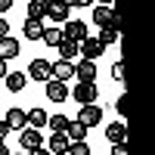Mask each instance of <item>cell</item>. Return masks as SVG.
<instances>
[{
	"mask_svg": "<svg viewBox=\"0 0 155 155\" xmlns=\"http://www.w3.org/2000/svg\"><path fill=\"white\" fill-rule=\"evenodd\" d=\"M93 22L99 25V28L121 31V16H118V9H115V6H109V3H99V6H93Z\"/></svg>",
	"mask_w": 155,
	"mask_h": 155,
	"instance_id": "6da1fadb",
	"label": "cell"
},
{
	"mask_svg": "<svg viewBox=\"0 0 155 155\" xmlns=\"http://www.w3.org/2000/svg\"><path fill=\"white\" fill-rule=\"evenodd\" d=\"M68 96H71L74 102H81V106H93L96 96H99V90H96V84H74V87L68 90Z\"/></svg>",
	"mask_w": 155,
	"mask_h": 155,
	"instance_id": "7a4b0ae2",
	"label": "cell"
},
{
	"mask_svg": "<svg viewBox=\"0 0 155 155\" xmlns=\"http://www.w3.org/2000/svg\"><path fill=\"white\" fill-rule=\"evenodd\" d=\"M62 37H65V41H71V44H84L87 37H90V34H87V22H81V19H68Z\"/></svg>",
	"mask_w": 155,
	"mask_h": 155,
	"instance_id": "3957f363",
	"label": "cell"
},
{
	"mask_svg": "<svg viewBox=\"0 0 155 155\" xmlns=\"http://www.w3.org/2000/svg\"><path fill=\"white\" fill-rule=\"evenodd\" d=\"M78 124H84L87 127V130H90V127H96L99 121H102V109L96 106V102H93V106H81V112H78V118H74Z\"/></svg>",
	"mask_w": 155,
	"mask_h": 155,
	"instance_id": "277c9868",
	"label": "cell"
},
{
	"mask_svg": "<svg viewBox=\"0 0 155 155\" xmlns=\"http://www.w3.org/2000/svg\"><path fill=\"white\" fill-rule=\"evenodd\" d=\"M19 146H22L25 152L41 149V146H44V134L34 130V127H25V130H19Z\"/></svg>",
	"mask_w": 155,
	"mask_h": 155,
	"instance_id": "5b68a950",
	"label": "cell"
},
{
	"mask_svg": "<svg viewBox=\"0 0 155 155\" xmlns=\"http://www.w3.org/2000/svg\"><path fill=\"white\" fill-rule=\"evenodd\" d=\"M102 50H106V47H102L96 37H87L84 44H78V56H81V59H87V62H96V59L102 56Z\"/></svg>",
	"mask_w": 155,
	"mask_h": 155,
	"instance_id": "8992f818",
	"label": "cell"
},
{
	"mask_svg": "<svg viewBox=\"0 0 155 155\" xmlns=\"http://www.w3.org/2000/svg\"><path fill=\"white\" fill-rule=\"evenodd\" d=\"M74 78H78V84H96V62H74Z\"/></svg>",
	"mask_w": 155,
	"mask_h": 155,
	"instance_id": "52a82bcc",
	"label": "cell"
},
{
	"mask_svg": "<svg viewBox=\"0 0 155 155\" xmlns=\"http://www.w3.org/2000/svg\"><path fill=\"white\" fill-rule=\"evenodd\" d=\"M74 78V62H53V68H50V81H62V84H68Z\"/></svg>",
	"mask_w": 155,
	"mask_h": 155,
	"instance_id": "ba28073f",
	"label": "cell"
},
{
	"mask_svg": "<svg viewBox=\"0 0 155 155\" xmlns=\"http://www.w3.org/2000/svg\"><path fill=\"white\" fill-rule=\"evenodd\" d=\"M3 124L9 127V130H25V127H28V109H9Z\"/></svg>",
	"mask_w": 155,
	"mask_h": 155,
	"instance_id": "9c48e42d",
	"label": "cell"
},
{
	"mask_svg": "<svg viewBox=\"0 0 155 155\" xmlns=\"http://www.w3.org/2000/svg\"><path fill=\"white\" fill-rule=\"evenodd\" d=\"M50 68H53V62H47V59H34L31 65H28V78H31V81L47 84V81H50Z\"/></svg>",
	"mask_w": 155,
	"mask_h": 155,
	"instance_id": "30bf717a",
	"label": "cell"
},
{
	"mask_svg": "<svg viewBox=\"0 0 155 155\" xmlns=\"http://www.w3.org/2000/svg\"><path fill=\"white\" fill-rule=\"evenodd\" d=\"M106 137H109L112 146H127V124H124V121L109 124V127H106Z\"/></svg>",
	"mask_w": 155,
	"mask_h": 155,
	"instance_id": "8fae6325",
	"label": "cell"
},
{
	"mask_svg": "<svg viewBox=\"0 0 155 155\" xmlns=\"http://www.w3.org/2000/svg\"><path fill=\"white\" fill-rule=\"evenodd\" d=\"M47 99H50V102H65V99H68V84H62V81H47Z\"/></svg>",
	"mask_w": 155,
	"mask_h": 155,
	"instance_id": "7c38bea8",
	"label": "cell"
},
{
	"mask_svg": "<svg viewBox=\"0 0 155 155\" xmlns=\"http://www.w3.org/2000/svg\"><path fill=\"white\" fill-rule=\"evenodd\" d=\"M47 16L53 22H68V0H56V3H47Z\"/></svg>",
	"mask_w": 155,
	"mask_h": 155,
	"instance_id": "4fadbf2b",
	"label": "cell"
},
{
	"mask_svg": "<svg viewBox=\"0 0 155 155\" xmlns=\"http://www.w3.org/2000/svg\"><path fill=\"white\" fill-rule=\"evenodd\" d=\"M6 90H12V93H19V90H25V84H28V74L25 71H6Z\"/></svg>",
	"mask_w": 155,
	"mask_h": 155,
	"instance_id": "5bb4252c",
	"label": "cell"
},
{
	"mask_svg": "<svg viewBox=\"0 0 155 155\" xmlns=\"http://www.w3.org/2000/svg\"><path fill=\"white\" fill-rule=\"evenodd\" d=\"M65 140H68V143H84V140H87V127L78 124V121H68V127H65Z\"/></svg>",
	"mask_w": 155,
	"mask_h": 155,
	"instance_id": "9a60e30c",
	"label": "cell"
},
{
	"mask_svg": "<svg viewBox=\"0 0 155 155\" xmlns=\"http://www.w3.org/2000/svg\"><path fill=\"white\" fill-rule=\"evenodd\" d=\"M19 56V41L16 37H3V41H0V59H16Z\"/></svg>",
	"mask_w": 155,
	"mask_h": 155,
	"instance_id": "2e32d148",
	"label": "cell"
},
{
	"mask_svg": "<svg viewBox=\"0 0 155 155\" xmlns=\"http://www.w3.org/2000/svg\"><path fill=\"white\" fill-rule=\"evenodd\" d=\"M47 152H50V155H65V152H68V140H65V134H53V137H50Z\"/></svg>",
	"mask_w": 155,
	"mask_h": 155,
	"instance_id": "e0dca14e",
	"label": "cell"
},
{
	"mask_svg": "<svg viewBox=\"0 0 155 155\" xmlns=\"http://www.w3.org/2000/svg\"><path fill=\"white\" fill-rule=\"evenodd\" d=\"M50 121V115L44 109H28V127H34V130H44Z\"/></svg>",
	"mask_w": 155,
	"mask_h": 155,
	"instance_id": "ac0fdd59",
	"label": "cell"
},
{
	"mask_svg": "<svg viewBox=\"0 0 155 155\" xmlns=\"http://www.w3.org/2000/svg\"><path fill=\"white\" fill-rule=\"evenodd\" d=\"M22 34L28 37V41H41V37H44V22H31V19H25Z\"/></svg>",
	"mask_w": 155,
	"mask_h": 155,
	"instance_id": "d6986e66",
	"label": "cell"
},
{
	"mask_svg": "<svg viewBox=\"0 0 155 155\" xmlns=\"http://www.w3.org/2000/svg\"><path fill=\"white\" fill-rule=\"evenodd\" d=\"M44 16H47V0H31V3H28V19L41 22Z\"/></svg>",
	"mask_w": 155,
	"mask_h": 155,
	"instance_id": "ffe728a7",
	"label": "cell"
},
{
	"mask_svg": "<svg viewBox=\"0 0 155 155\" xmlns=\"http://www.w3.org/2000/svg\"><path fill=\"white\" fill-rule=\"evenodd\" d=\"M41 41H44L47 47H59L65 37H62V28H56V25H53V28H44V37H41Z\"/></svg>",
	"mask_w": 155,
	"mask_h": 155,
	"instance_id": "44dd1931",
	"label": "cell"
},
{
	"mask_svg": "<svg viewBox=\"0 0 155 155\" xmlns=\"http://www.w3.org/2000/svg\"><path fill=\"white\" fill-rule=\"evenodd\" d=\"M56 50H59L62 62H71V59H78V44H71V41H62Z\"/></svg>",
	"mask_w": 155,
	"mask_h": 155,
	"instance_id": "7402d4cb",
	"label": "cell"
},
{
	"mask_svg": "<svg viewBox=\"0 0 155 155\" xmlns=\"http://www.w3.org/2000/svg\"><path fill=\"white\" fill-rule=\"evenodd\" d=\"M47 127H50L53 134H65V127H68V118H65V115H50Z\"/></svg>",
	"mask_w": 155,
	"mask_h": 155,
	"instance_id": "603a6c76",
	"label": "cell"
},
{
	"mask_svg": "<svg viewBox=\"0 0 155 155\" xmlns=\"http://www.w3.org/2000/svg\"><path fill=\"white\" fill-rule=\"evenodd\" d=\"M118 37H121V31H112V28H102V31L96 34V41H99L102 47H109V44H115V41H118Z\"/></svg>",
	"mask_w": 155,
	"mask_h": 155,
	"instance_id": "cb8c5ba5",
	"label": "cell"
},
{
	"mask_svg": "<svg viewBox=\"0 0 155 155\" xmlns=\"http://www.w3.org/2000/svg\"><path fill=\"white\" fill-rule=\"evenodd\" d=\"M65 155H90L87 140H84V143H68V152H65Z\"/></svg>",
	"mask_w": 155,
	"mask_h": 155,
	"instance_id": "d4e9b609",
	"label": "cell"
},
{
	"mask_svg": "<svg viewBox=\"0 0 155 155\" xmlns=\"http://www.w3.org/2000/svg\"><path fill=\"white\" fill-rule=\"evenodd\" d=\"M112 81H115V84H124V62H121V59L112 65Z\"/></svg>",
	"mask_w": 155,
	"mask_h": 155,
	"instance_id": "484cf974",
	"label": "cell"
},
{
	"mask_svg": "<svg viewBox=\"0 0 155 155\" xmlns=\"http://www.w3.org/2000/svg\"><path fill=\"white\" fill-rule=\"evenodd\" d=\"M115 112H118L121 118H124L127 112H130V109H127V93H124V96H118V99H115Z\"/></svg>",
	"mask_w": 155,
	"mask_h": 155,
	"instance_id": "4316f807",
	"label": "cell"
},
{
	"mask_svg": "<svg viewBox=\"0 0 155 155\" xmlns=\"http://www.w3.org/2000/svg\"><path fill=\"white\" fill-rule=\"evenodd\" d=\"M3 37H9V22L0 19V41H3Z\"/></svg>",
	"mask_w": 155,
	"mask_h": 155,
	"instance_id": "83f0119b",
	"label": "cell"
},
{
	"mask_svg": "<svg viewBox=\"0 0 155 155\" xmlns=\"http://www.w3.org/2000/svg\"><path fill=\"white\" fill-rule=\"evenodd\" d=\"M109 155H127V146H112Z\"/></svg>",
	"mask_w": 155,
	"mask_h": 155,
	"instance_id": "f1b7e54d",
	"label": "cell"
},
{
	"mask_svg": "<svg viewBox=\"0 0 155 155\" xmlns=\"http://www.w3.org/2000/svg\"><path fill=\"white\" fill-rule=\"evenodd\" d=\"M6 134H9V127H6L3 121H0V143H3V140H6Z\"/></svg>",
	"mask_w": 155,
	"mask_h": 155,
	"instance_id": "f546056e",
	"label": "cell"
},
{
	"mask_svg": "<svg viewBox=\"0 0 155 155\" xmlns=\"http://www.w3.org/2000/svg\"><path fill=\"white\" fill-rule=\"evenodd\" d=\"M6 9H12V0H0V12H6Z\"/></svg>",
	"mask_w": 155,
	"mask_h": 155,
	"instance_id": "4dcf8cb0",
	"label": "cell"
},
{
	"mask_svg": "<svg viewBox=\"0 0 155 155\" xmlns=\"http://www.w3.org/2000/svg\"><path fill=\"white\" fill-rule=\"evenodd\" d=\"M28 155H50V152H47V149H44V146H41V149H31V152H28Z\"/></svg>",
	"mask_w": 155,
	"mask_h": 155,
	"instance_id": "1f68e13d",
	"label": "cell"
},
{
	"mask_svg": "<svg viewBox=\"0 0 155 155\" xmlns=\"http://www.w3.org/2000/svg\"><path fill=\"white\" fill-rule=\"evenodd\" d=\"M3 78H6V62L0 59V81H3Z\"/></svg>",
	"mask_w": 155,
	"mask_h": 155,
	"instance_id": "d6a6232c",
	"label": "cell"
},
{
	"mask_svg": "<svg viewBox=\"0 0 155 155\" xmlns=\"http://www.w3.org/2000/svg\"><path fill=\"white\" fill-rule=\"evenodd\" d=\"M0 155H9V146L6 143H0Z\"/></svg>",
	"mask_w": 155,
	"mask_h": 155,
	"instance_id": "836d02e7",
	"label": "cell"
},
{
	"mask_svg": "<svg viewBox=\"0 0 155 155\" xmlns=\"http://www.w3.org/2000/svg\"><path fill=\"white\" fill-rule=\"evenodd\" d=\"M9 155H19V152H9Z\"/></svg>",
	"mask_w": 155,
	"mask_h": 155,
	"instance_id": "e575fe53",
	"label": "cell"
}]
</instances>
